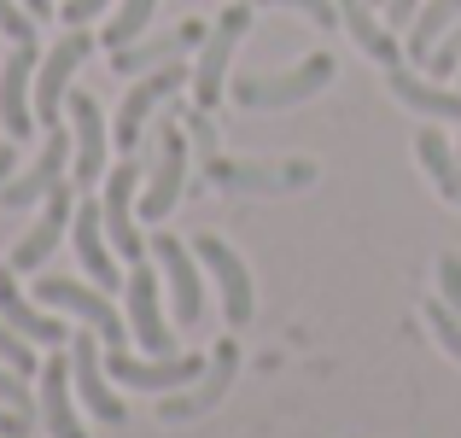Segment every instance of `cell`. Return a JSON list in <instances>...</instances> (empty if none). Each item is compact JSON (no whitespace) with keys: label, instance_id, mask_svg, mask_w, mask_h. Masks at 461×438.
Here are the masks:
<instances>
[{"label":"cell","instance_id":"cell-1","mask_svg":"<svg viewBox=\"0 0 461 438\" xmlns=\"http://www.w3.org/2000/svg\"><path fill=\"white\" fill-rule=\"evenodd\" d=\"M333 53H310L298 59L293 70H281V77H240L234 82V105H246V112H286V105H304L315 94L333 82Z\"/></svg>","mask_w":461,"mask_h":438},{"label":"cell","instance_id":"cell-2","mask_svg":"<svg viewBox=\"0 0 461 438\" xmlns=\"http://www.w3.org/2000/svg\"><path fill=\"white\" fill-rule=\"evenodd\" d=\"M35 298H41V310L82 315V322L100 333L105 351H129V339H135L129 333V315L105 298V287H82V281H65V275H41V281H35Z\"/></svg>","mask_w":461,"mask_h":438},{"label":"cell","instance_id":"cell-3","mask_svg":"<svg viewBox=\"0 0 461 438\" xmlns=\"http://www.w3.org/2000/svg\"><path fill=\"white\" fill-rule=\"evenodd\" d=\"M246 30H251V0H234V6H222V18L199 41V65H193V105L199 112H211L228 94V65H234V47L246 41Z\"/></svg>","mask_w":461,"mask_h":438},{"label":"cell","instance_id":"cell-4","mask_svg":"<svg viewBox=\"0 0 461 438\" xmlns=\"http://www.w3.org/2000/svg\"><path fill=\"white\" fill-rule=\"evenodd\" d=\"M187 193V129L176 117H164L152 135V164H147V187H140V216L164 223Z\"/></svg>","mask_w":461,"mask_h":438},{"label":"cell","instance_id":"cell-5","mask_svg":"<svg viewBox=\"0 0 461 438\" xmlns=\"http://www.w3.org/2000/svg\"><path fill=\"white\" fill-rule=\"evenodd\" d=\"M135 187H140V158L129 152L123 164L105 169L100 181V216H105V240H112L117 258L140 263L147 258V246H140V228H135Z\"/></svg>","mask_w":461,"mask_h":438},{"label":"cell","instance_id":"cell-6","mask_svg":"<svg viewBox=\"0 0 461 438\" xmlns=\"http://www.w3.org/2000/svg\"><path fill=\"white\" fill-rule=\"evenodd\" d=\"M88 53H94L88 30H70V35H59V41L47 47V59L35 65V123L59 129V112H65V100H70V77L82 70Z\"/></svg>","mask_w":461,"mask_h":438},{"label":"cell","instance_id":"cell-7","mask_svg":"<svg viewBox=\"0 0 461 438\" xmlns=\"http://www.w3.org/2000/svg\"><path fill=\"white\" fill-rule=\"evenodd\" d=\"M193 251H199L204 275L222 287V315H228V327H246L251 315H258V287H251L246 258H240V251L228 246L222 234H199V240H193Z\"/></svg>","mask_w":461,"mask_h":438},{"label":"cell","instance_id":"cell-8","mask_svg":"<svg viewBox=\"0 0 461 438\" xmlns=\"http://www.w3.org/2000/svg\"><path fill=\"white\" fill-rule=\"evenodd\" d=\"M152 263H158V275L169 281L176 322L181 327H199L204 322V263H199V251H187L176 234H158L152 240Z\"/></svg>","mask_w":461,"mask_h":438},{"label":"cell","instance_id":"cell-9","mask_svg":"<svg viewBox=\"0 0 461 438\" xmlns=\"http://www.w3.org/2000/svg\"><path fill=\"white\" fill-rule=\"evenodd\" d=\"M70 112V141H77V158H70V176L82 181V187H94V181H105V152H112V129H105V112L100 100H94L88 88H70L65 100Z\"/></svg>","mask_w":461,"mask_h":438},{"label":"cell","instance_id":"cell-10","mask_svg":"<svg viewBox=\"0 0 461 438\" xmlns=\"http://www.w3.org/2000/svg\"><path fill=\"white\" fill-rule=\"evenodd\" d=\"M211 362V357H204ZM199 357H129V351H105V374H112L117 386H135V392H181V386H193L204 374Z\"/></svg>","mask_w":461,"mask_h":438},{"label":"cell","instance_id":"cell-11","mask_svg":"<svg viewBox=\"0 0 461 438\" xmlns=\"http://www.w3.org/2000/svg\"><path fill=\"white\" fill-rule=\"evenodd\" d=\"M94 339H100L94 327L70 333V345H65V351H70V386H77V397H82V404H88L94 415L105 421V427H117V421H123L129 409H123V397L112 392V374H105V357L94 351Z\"/></svg>","mask_w":461,"mask_h":438},{"label":"cell","instance_id":"cell-12","mask_svg":"<svg viewBox=\"0 0 461 438\" xmlns=\"http://www.w3.org/2000/svg\"><path fill=\"white\" fill-rule=\"evenodd\" d=\"M70 158H77V141H70V129H47V146L41 158H35L23 176H12L6 187H0V211H30L35 199H47V193L65 181Z\"/></svg>","mask_w":461,"mask_h":438},{"label":"cell","instance_id":"cell-13","mask_svg":"<svg viewBox=\"0 0 461 438\" xmlns=\"http://www.w3.org/2000/svg\"><path fill=\"white\" fill-rule=\"evenodd\" d=\"M234 369H240V345H234V339H222V345L211 351V362H204L199 380L181 386V392H164L158 415H164V421H193V415H204V409H216V404H222V392L234 386Z\"/></svg>","mask_w":461,"mask_h":438},{"label":"cell","instance_id":"cell-14","mask_svg":"<svg viewBox=\"0 0 461 438\" xmlns=\"http://www.w3.org/2000/svg\"><path fill=\"white\" fill-rule=\"evenodd\" d=\"M204 176L228 193H293V187H310L315 181V164L293 158V164H246V158H211Z\"/></svg>","mask_w":461,"mask_h":438},{"label":"cell","instance_id":"cell-15","mask_svg":"<svg viewBox=\"0 0 461 438\" xmlns=\"http://www.w3.org/2000/svg\"><path fill=\"white\" fill-rule=\"evenodd\" d=\"M129 333L140 339L147 357H176V333L164 322V298H158V269H147V258L129 269Z\"/></svg>","mask_w":461,"mask_h":438},{"label":"cell","instance_id":"cell-16","mask_svg":"<svg viewBox=\"0 0 461 438\" xmlns=\"http://www.w3.org/2000/svg\"><path fill=\"white\" fill-rule=\"evenodd\" d=\"M181 82H187V70H181V65H164V70H147V77L123 94V112H117V129H112V141L123 146V152H135V146H140V129L152 123L158 105L176 100Z\"/></svg>","mask_w":461,"mask_h":438},{"label":"cell","instance_id":"cell-17","mask_svg":"<svg viewBox=\"0 0 461 438\" xmlns=\"http://www.w3.org/2000/svg\"><path fill=\"white\" fill-rule=\"evenodd\" d=\"M35 41L30 47H12V59L0 65V129L6 141H23L35 129Z\"/></svg>","mask_w":461,"mask_h":438},{"label":"cell","instance_id":"cell-18","mask_svg":"<svg viewBox=\"0 0 461 438\" xmlns=\"http://www.w3.org/2000/svg\"><path fill=\"white\" fill-rule=\"evenodd\" d=\"M70 216H77V199H70V187L59 181V187L47 193V211L23 228V240L12 246V269H47V258L59 251V240L70 234Z\"/></svg>","mask_w":461,"mask_h":438},{"label":"cell","instance_id":"cell-19","mask_svg":"<svg viewBox=\"0 0 461 438\" xmlns=\"http://www.w3.org/2000/svg\"><path fill=\"white\" fill-rule=\"evenodd\" d=\"M70 240H77V258H82V269L94 275V287H123L129 275L117 269V251H112V240H105V216H100V205H77V216H70Z\"/></svg>","mask_w":461,"mask_h":438},{"label":"cell","instance_id":"cell-20","mask_svg":"<svg viewBox=\"0 0 461 438\" xmlns=\"http://www.w3.org/2000/svg\"><path fill=\"white\" fill-rule=\"evenodd\" d=\"M385 82H392V94L409 105V112L432 117V123H461V88H444L438 77H420L415 65H392Z\"/></svg>","mask_w":461,"mask_h":438},{"label":"cell","instance_id":"cell-21","mask_svg":"<svg viewBox=\"0 0 461 438\" xmlns=\"http://www.w3.org/2000/svg\"><path fill=\"white\" fill-rule=\"evenodd\" d=\"M204 35H211V30H204L199 18H187L181 30L158 35V41H140V47L129 41V47H117V53H112V65H117V77H147V70H164V65H176L181 53H193V47H199Z\"/></svg>","mask_w":461,"mask_h":438},{"label":"cell","instance_id":"cell-22","mask_svg":"<svg viewBox=\"0 0 461 438\" xmlns=\"http://www.w3.org/2000/svg\"><path fill=\"white\" fill-rule=\"evenodd\" d=\"M0 322L18 327V333L30 339V345H47V351H53V345H70V333L59 327V315L35 310V304L18 292V269H12V263L0 269Z\"/></svg>","mask_w":461,"mask_h":438},{"label":"cell","instance_id":"cell-23","mask_svg":"<svg viewBox=\"0 0 461 438\" xmlns=\"http://www.w3.org/2000/svg\"><path fill=\"white\" fill-rule=\"evenodd\" d=\"M41 421L47 438H88L77 421V386H70V351L65 357H47L41 369Z\"/></svg>","mask_w":461,"mask_h":438},{"label":"cell","instance_id":"cell-24","mask_svg":"<svg viewBox=\"0 0 461 438\" xmlns=\"http://www.w3.org/2000/svg\"><path fill=\"white\" fill-rule=\"evenodd\" d=\"M339 23H345V30L357 35V47L374 59V65H385V70L403 65V59H397V53H403V41H397L392 30H380V18H374L368 0H339Z\"/></svg>","mask_w":461,"mask_h":438},{"label":"cell","instance_id":"cell-25","mask_svg":"<svg viewBox=\"0 0 461 438\" xmlns=\"http://www.w3.org/2000/svg\"><path fill=\"white\" fill-rule=\"evenodd\" d=\"M461 23V0H420V12H415V23L403 30V53L415 59V65H427L432 59V47L444 41Z\"/></svg>","mask_w":461,"mask_h":438},{"label":"cell","instance_id":"cell-26","mask_svg":"<svg viewBox=\"0 0 461 438\" xmlns=\"http://www.w3.org/2000/svg\"><path fill=\"white\" fill-rule=\"evenodd\" d=\"M415 158H420V169L432 176V187L461 211V158H456V146L444 141L438 129H420V135H415Z\"/></svg>","mask_w":461,"mask_h":438},{"label":"cell","instance_id":"cell-27","mask_svg":"<svg viewBox=\"0 0 461 438\" xmlns=\"http://www.w3.org/2000/svg\"><path fill=\"white\" fill-rule=\"evenodd\" d=\"M152 12H158V0H117V12H112V23H105V35L100 41L112 47H129V41H140V30L152 23Z\"/></svg>","mask_w":461,"mask_h":438},{"label":"cell","instance_id":"cell-28","mask_svg":"<svg viewBox=\"0 0 461 438\" xmlns=\"http://www.w3.org/2000/svg\"><path fill=\"white\" fill-rule=\"evenodd\" d=\"M427 327H432V339H438V345L461 362V315H456L444 298H432V304H427Z\"/></svg>","mask_w":461,"mask_h":438},{"label":"cell","instance_id":"cell-29","mask_svg":"<svg viewBox=\"0 0 461 438\" xmlns=\"http://www.w3.org/2000/svg\"><path fill=\"white\" fill-rule=\"evenodd\" d=\"M0 362H6V369H18V374H35V369H41V362H35V345L18 333V327H6V322H0Z\"/></svg>","mask_w":461,"mask_h":438},{"label":"cell","instance_id":"cell-30","mask_svg":"<svg viewBox=\"0 0 461 438\" xmlns=\"http://www.w3.org/2000/svg\"><path fill=\"white\" fill-rule=\"evenodd\" d=\"M0 35L12 47H30L35 41V18L23 12V0H0Z\"/></svg>","mask_w":461,"mask_h":438},{"label":"cell","instance_id":"cell-31","mask_svg":"<svg viewBox=\"0 0 461 438\" xmlns=\"http://www.w3.org/2000/svg\"><path fill=\"white\" fill-rule=\"evenodd\" d=\"M251 6H293L298 18L315 23V30H333L339 23V0H251Z\"/></svg>","mask_w":461,"mask_h":438},{"label":"cell","instance_id":"cell-32","mask_svg":"<svg viewBox=\"0 0 461 438\" xmlns=\"http://www.w3.org/2000/svg\"><path fill=\"white\" fill-rule=\"evenodd\" d=\"M456 70H461V23L432 47V59H427V77H456Z\"/></svg>","mask_w":461,"mask_h":438},{"label":"cell","instance_id":"cell-33","mask_svg":"<svg viewBox=\"0 0 461 438\" xmlns=\"http://www.w3.org/2000/svg\"><path fill=\"white\" fill-rule=\"evenodd\" d=\"M0 404L18 409V415H30V409H35V397H30V386H23V374L6 369V362H0Z\"/></svg>","mask_w":461,"mask_h":438},{"label":"cell","instance_id":"cell-34","mask_svg":"<svg viewBox=\"0 0 461 438\" xmlns=\"http://www.w3.org/2000/svg\"><path fill=\"white\" fill-rule=\"evenodd\" d=\"M438 298L461 315V258H456V251H444V258H438Z\"/></svg>","mask_w":461,"mask_h":438},{"label":"cell","instance_id":"cell-35","mask_svg":"<svg viewBox=\"0 0 461 438\" xmlns=\"http://www.w3.org/2000/svg\"><path fill=\"white\" fill-rule=\"evenodd\" d=\"M105 6H112V0H65V23H70V30H88Z\"/></svg>","mask_w":461,"mask_h":438},{"label":"cell","instance_id":"cell-36","mask_svg":"<svg viewBox=\"0 0 461 438\" xmlns=\"http://www.w3.org/2000/svg\"><path fill=\"white\" fill-rule=\"evenodd\" d=\"M415 12H420V0H385V23H392V30H409Z\"/></svg>","mask_w":461,"mask_h":438},{"label":"cell","instance_id":"cell-37","mask_svg":"<svg viewBox=\"0 0 461 438\" xmlns=\"http://www.w3.org/2000/svg\"><path fill=\"white\" fill-rule=\"evenodd\" d=\"M0 438H30V415H18V409L0 404Z\"/></svg>","mask_w":461,"mask_h":438},{"label":"cell","instance_id":"cell-38","mask_svg":"<svg viewBox=\"0 0 461 438\" xmlns=\"http://www.w3.org/2000/svg\"><path fill=\"white\" fill-rule=\"evenodd\" d=\"M12 176H18V146H12V141H0V187H6Z\"/></svg>","mask_w":461,"mask_h":438},{"label":"cell","instance_id":"cell-39","mask_svg":"<svg viewBox=\"0 0 461 438\" xmlns=\"http://www.w3.org/2000/svg\"><path fill=\"white\" fill-rule=\"evenodd\" d=\"M23 12H30L35 23H47V18H53V0H23Z\"/></svg>","mask_w":461,"mask_h":438},{"label":"cell","instance_id":"cell-40","mask_svg":"<svg viewBox=\"0 0 461 438\" xmlns=\"http://www.w3.org/2000/svg\"><path fill=\"white\" fill-rule=\"evenodd\" d=\"M380 6H385V0H380Z\"/></svg>","mask_w":461,"mask_h":438}]
</instances>
